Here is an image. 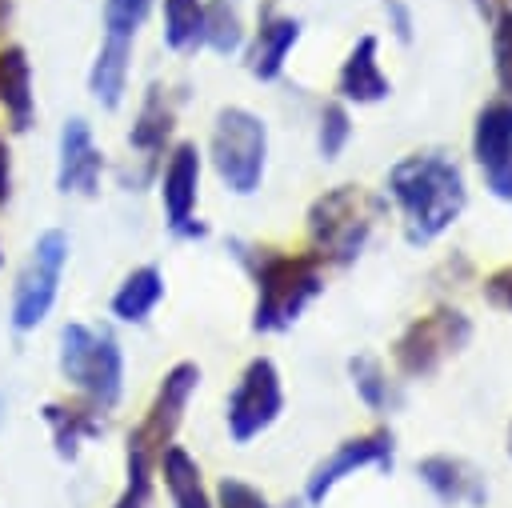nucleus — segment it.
Segmentation results:
<instances>
[{
  "mask_svg": "<svg viewBox=\"0 0 512 508\" xmlns=\"http://www.w3.org/2000/svg\"><path fill=\"white\" fill-rule=\"evenodd\" d=\"M388 192L404 212L408 244H432L444 228H452L468 200L460 168L440 152H412L396 160L388 172Z\"/></svg>",
  "mask_w": 512,
  "mask_h": 508,
  "instance_id": "f257e3e1",
  "label": "nucleus"
},
{
  "mask_svg": "<svg viewBox=\"0 0 512 508\" xmlns=\"http://www.w3.org/2000/svg\"><path fill=\"white\" fill-rule=\"evenodd\" d=\"M244 260L252 264V276H256V308H252L256 332H284L324 288L316 252L252 248V256Z\"/></svg>",
  "mask_w": 512,
  "mask_h": 508,
  "instance_id": "f03ea898",
  "label": "nucleus"
},
{
  "mask_svg": "<svg viewBox=\"0 0 512 508\" xmlns=\"http://www.w3.org/2000/svg\"><path fill=\"white\" fill-rule=\"evenodd\" d=\"M56 368L68 388L84 396L96 412H112L124 392V352L120 340L108 328L92 324H64L60 328V348H56Z\"/></svg>",
  "mask_w": 512,
  "mask_h": 508,
  "instance_id": "7ed1b4c3",
  "label": "nucleus"
},
{
  "mask_svg": "<svg viewBox=\"0 0 512 508\" xmlns=\"http://www.w3.org/2000/svg\"><path fill=\"white\" fill-rule=\"evenodd\" d=\"M384 204L376 192H368L364 184H336L324 196L312 200L308 208V236H312V252L320 256V264H352L368 240V232L376 228Z\"/></svg>",
  "mask_w": 512,
  "mask_h": 508,
  "instance_id": "20e7f679",
  "label": "nucleus"
},
{
  "mask_svg": "<svg viewBox=\"0 0 512 508\" xmlns=\"http://www.w3.org/2000/svg\"><path fill=\"white\" fill-rule=\"evenodd\" d=\"M268 128L248 108H220L212 120V168L228 192L252 196L264 180Z\"/></svg>",
  "mask_w": 512,
  "mask_h": 508,
  "instance_id": "39448f33",
  "label": "nucleus"
},
{
  "mask_svg": "<svg viewBox=\"0 0 512 508\" xmlns=\"http://www.w3.org/2000/svg\"><path fill=\"white\" fill-rule=\"evenodd\" d=\"M68 232L64 228H44L32 240V252L12 284V300H8V324L16 332H32L44 324V316L52 312L56 296H60V276L68 268Z\"/></svg>",
  "mask_w": 512,
  "mask_h": 508,
  "instance_id": "423d86ee",
  "label": "nucleus"
},
{
  "mask_svg": "<svg viewBox=\"0 0 512 508\" xmlns=\"http://www.w3.org/2000/svg\"><path fill=\"white\" fill-rule=\"evenodd\" d=\"M472 340V320L460 308H432L416 316L392 344V360L404 376H432L448 356H456Z\"/></svg>",
  "mask_w": 512,
  "mask_h": 508,
  "instance_id": "0eeeda50",
  "label": "nucleus"
},
{
  "mask_svg": "<svg viewBox=\"0 0 512 508\" xmlns=\"http://www.w3.org/2000/svg\"><path fill=\"white\" fill-rule=\"evenodd\" d=\"M284 408V388H280V372L268 356H256L248 360V368L240 372L232 396H228V408H224V420H228V436L236 444H248L256 440Z\"/></svg>",
  "mask_w": 512,
  "mask_h": 508,
  "instance_id": "6e6552de",
  "label": "nucleus"
},
{
  "mask_svg": "<svg viewBox=\"0 0 512 508\" xmlns=\"http://www.w3.org/2000/svg\"><path fill=\"white\" fill-rule=\"evenodd\" d=\"M196 200H200V148L184 140L168 152L164 172H160V204H164L168 228L184 240H196L208 232L196 220Z\"/></svg>",
  "mask_w": 512,
  "mask_h": 508,
  "instance_id": "1a4fd4ad",
  "label": "nucleus"
},
{
  "mask_svg": "<svg viewBox=\"0 0 512 508\" xmlns=\"http://www.w3.org/2000/svg\"><path fill=\"white\" fill-rule=\"evenodd\" d=\"M472 156L492 196L512 200V100H492L476 112Z\"/></svg>",
  "mask_w": 512,
  "mask_h": 508,
  "instance_id": "9d476101",
  "label": "nucleus"
},
{
  "mask_svg": "<svg viewBox=\"0 0 512 508\" xmlns=\"http://www.w3.org/2000/svg\"><path fill=\"white\" fill-rule=\"evenodd\" d=\"M196 388H200V364H192V360L172 364L164 372V380H160V388H156L144 420L132 428V436H140L160 456L172 444V436H176V428L184 420V408H188V400H192Z\"/></svg>",
  "mask_w": 512,
  "mask_h": 508,
  "instance_id": "9b49d317",
  "label": "nucleus"
},
{
  "mask_svg": "<svg viewBox=\"0 0 512 508\" xmlns=\"http://www.w3.org/2000/svg\"><path fill=\"white\" fill-rule=\"evenodd\" d=\"M104 176V152L92 140V128L84 116L64 120L60 148H56V188L64 196H96Z\"/></svg>",
  "mask_w": 512,
  "mask_h": 508,
  "instance_id": "f8f14e48",
  "label": "nucleus"
},
{
  "mask_svg": "<svg viewBox=\"0 0 512 508\" xmlns=\"http://www.w3.org/2000/svg\"><path fill=\"white\" fill-rule=\"evenodd\" d=\"M368 464H380V468L392 464V432L388 428H372V432H360V436L336 444V452L328 460H320L316 472L308 476V488H304L308 504H320L348 472L368 468Z\"/></svg>",
  "mask_w": 512,
  "mask_h": 508,
  "instance_id": "ddd939ff",
  "label": "nucleus"
},
{
  "mask_svg": "<svg viewBox=\"0 0 512 508\" xmlns=\"http://www.w3.org/2000/svg\"><path fill=\"white\" fill-rule=\"evenodd\" d=\"M296 40H300V20L296 16H280L276 4H264L260 28H256L252 48H248V72L256 80H276L284 72L288 52L296 48Z\"/></svg>",
  "mask_w": 512,
  "mask_h": 508,
  "instance_id": "4468645a",
  "label": "nucleus"
},
{
  "mask_svg": "<svg viewBox=\"0 0 512 508\" xmlns=\"http://www.w3.org/2000/svg\"><path fill=\"white\" fill-rule=\"evenodd\" d=\"M0 108L16 132L32 128V116H36L32 60L20 44H0Z\"/></svg>",
  "mask_w": 512,
  "mask_h": 508,
  "instance_id": "2eb2a0df",
  "label": "nucleus"
},
{
  "mask_svg": "<svg viewBox=\"0 0 512 508\" xmlns=\"http://www.w3.org/2000/svg\"><path fill=\"white\" fill-rule=\"evenodd\" d=\"M420 480L444 500V504H468V508H480L488 500V484L484 476L460 460V456H428L420 460Z\"/></svg>",
  "mask_w": 512,
  "mask_h": 508,
  "instance_id": "dca6fc26",
  "label": "nucleus"
},
{
  "mask_svg": "<svg viewBox=\"0 0 512 508\" xmlns=\"http://www.w3.org/2000/svg\"><path fill=\"white\" fill-rule=\"evenodd\" d=\"M336 92L344 100H356V104H376L392 92L388 76L380 72V60H376V36H360L340 68V80H336Z\"/></svg>",
  "mask_w": 512,
  "mask_h": 508,
  "instance_id": "f3484780",
  "label": "nucleus"
},
{
  "mask_svg": "<svg viewBox=\"0 0 512 508\" xmlns=\"http://www.w3.org/2000/svg\"><path fill=\"white\" fill-rule=\"evenodd\" d=\"M172 124H176V104H172L168 88L164 84H148V92L140 100V112H136V124L128 132V144L152 164L164 152V144L172 136Z\"/></svg>",
  "mask_w": 512,
  "mask_h": 508,
  "instance_id": "a211bd4d",
  "label": "nucleus"
},
{
  "mask_svg": "<svg viewBox=\"0 0 512 508\" xmlns=\"http://www.w3.org/2000/svg\"><path fill=\"white\" fill-rule=\"evenodd\" d=\"M40 416H44V424L52 432V444H56V452L64 460H76L80 456V444L104 432V420H100V412L92 404H60V400H48L40 408Z\"/></svg>",
  "mask_w": 512,
  "mask_h": 508,
  "instance_id": "6ab92c4d",
  "label": "nucleus"
},
{
  "mask_svg": "<svg viewBox=\"0 0 512 508\" xmlns=\"http://www.w3.org/2000/svg\"><path fill=\"white\" fill-rule=\"evenodd\" d=\"M128 60H132V40H116V36L100 40L96 60L88 68V92L100 108H120L128 88Z\"/></svg>",
  "mask_w": 512,
  "mask_h": 508,
  "instance_id": "aec40b11",
  "label": "nucleus"
},
{
  "mask_svg": "<svg viewBox=\"0 0 512 508\" xmlns=\"http://www.w3.org/2000/svg\"><path fill=\"white\" fill-rule=\"evenodd\" d=\"M160 300H164V276H160V268H156V264H140V268H132V272L116 284L108 308H112V316L124 320V324H144Z\"/></svg>",
  "mask_w": 512,
  "mask_h": 508,
  "instance_id": "412c9836",
  "label": "nucleus"
},
{
  "mask_svg": "<svg viewBox=\"0 0 512 508\" xmlns=\"http://www.w3.org/2000/svg\"><path fill=\"white\" fill-rule=\"evenodd\" d=\"M160 476H164V488L172 496V508H216L208 488H204V476H200V464L180 448V444H168L160 456Z\"/></svg>",
  "mask_w": 512,
  "mask_h": 508,
  "instance_id": "4be33fe9",
  "label": "nucleus"
},
{
  "mask_svg": "<svg viewBox=\"0 0 512 508\" xmlns=\"http://www.w3.org/2000/svg\"><path fill=\"white\" fill-rule=\"evenodd\" d=\"M152 464L156 452L128 432V452H124V488L112 500V508H148L152 504Z\"/></svg>",
  "mask_w": 512,
  "mask_h": 508,
  "instance_id": "5701e85b",
  "label": "nucleus"
},
{
  "mask_svg": "<svg viewBox=\"0 0 512 508\" xmlns=\"http://www.w3.org/2000/svg\"><path fill=\"white\" fill-rule=\"evenodd\" d=\"M164 44L172 52L204 44V0H164Z\"/></svg>",
  "mask_w": 512,
  "mask_h": 508,
  "instance_id": "b1692460",
  "label": "nucleus"
},
{
  "mask_svg": "<svg viewBox=\"0 0 512 508\" xmlns=\"http://www.w3.org/2000/svg\"><path fill=\"white\" fill-rule=\"evenodd\" d=\"M240 44H244V24H240L236 4H228V0L204 4V48L228 56V52H236Z\"/></svg>",
  "mask_w": 512,
  "mask_h": 508,
  "instance_id": "393cba45",
  "label": "nucleus"
},
{
  "mask_svg": "<svg viewBox=\"0 0 512 508\" xmlns=\"http://www.w3.org/2000/svg\"><path fill=\"white\" fill-rule=\"evenodd\" d=\"M348 372H352V384H356V392H360V400L368 404V408H388L392 404V388H388V380H384V368H380V360H372V356H352L348 360Z\"/></svg>",
  "mask_w": 512,
  "mask_h": 508,
  "instance_id": "a878e982",
  "label": "nucleus"
},
{
  "mask_svg": "<svg viewBox=\"0 0 512 508\" xmlns=\"http://www.w3.org/2000/svg\"><path fill=\"white\" fill-rule=\"evenodd\" d=\"M148 12H152V0H104V12H100L104 16V36L136 40Z\"/></svg>",
  "mask_w": 512,
  "mask_h": 508,
  "instance_id": "bb28decb",
  "label": "nucleus"
},
{
  "mask_svg": "<svg viewBox=\"0 0 512 508\" xmlns=\"http://www.w3.org/2000/svg\"><path fill=\"white\" fill-rule=\"evenodd\" d=\"M348 136H352V120H348L344 104H324V112H320V140H316L320 144V156L324 160H336L344 152Z\"/></svg>",
  "mask_w": 512,
  "mask_h": 508,
  "instance_id": "cd10ccee",
  "label": "nucleus"
},
{
  "mask_svg": "<svg viewBox=\"0 0 512 508\" xmlns=\"http://www.w3.org/2000/svg\"><path fill=\"white\" fill-rule=\"evenodd\" d=\"M492 56H496V80L512 100V8L492 20Z\"/></svg>",
  "mask_w": 512,
  "mask_h": 508,
  "instance_id": "c85d7f7f",
  "label": "nucleus"
},
{
  "mask_svg": "<svg viewBox=\"0 0 512 508\" xmlns=\"http://www.w3.org/2000/svg\"><path fill=\"white\" fill-rule=\"evenodd\" d=\"M216 508H268V500H264V492L252 488L248 480L224 476V480L216 484Z\"/></svg>",
  "mask_w": 512,
  "mask_h": 508,
  "instance_id": "c756f323",
  "label": "nucleus"
},
{
  "mask_svg": "<svg viewBox=\"0 0 512 508\" xmlns=\"http://www.w3.org/2000/svg\"><path fill=\"white\" fill-rule=\"evenodd\" d=\"M484 296H488L492 304H500V308L512 312V264H508V268H496V272L484 280Z\"/></svg>",
  "mask_w": 512,
  "mask_h": 508,
  "instance_id": "7c9ffc66",
  "label": "nucleus"
},
{
  "mask_svg": "<svg viewBox=\"0 0 512 508\" xmlns=\"http://www.w3.org/2000/svg\"><path fill=\"white\" fill-rule=\"evenodd\" d=\"M384 8H388V16H392L396 36H400V40H412V16H408L404 0H384Z\"/></svg>",
  "mask_w": 512,
  "mask_h": 508,
  "instance_id": "2f4dec72",
  "label": "nucleus"
},
{
  "mask_svg": "<svg viewBox=\"0 0 512 508\" xmlns=\"http://www.w3.org/2000/svg\"><path fill=\"white\" fill-rule=\"evenodd\" d=\"M12 196V156H8V140L0 136V204Z\"/></svg>",
  "mask_w": 512,
  "mask_h": 508,
  "instance_id": "473e14b6",
  "label": "nucleus"
},
{
  "mask_svg": "<svg viewBox=\"0 0 512 508\" xmlns=\"http://www.w3.org/2000/svg\"><path fill=\"white\" fill-rule=\"evenodd\" d=\"M476 8H480V16L496 20L500 12H508V8H512V0H476Z\"/></svg>",
  "mask_w": 512,
  "mask_h": 508,
  "instance_id": "72a5a7b5",
  "label": "nucleus"
},
{
  "mask_svg": "<svg viewBox=\"0 0 512 508\" xmlns=\"http://www.w3.org/2000/svg\"><path fill=\"white\" fill-rule=\"evenodd\" d=\"M8 16H12V0H0V28L8 24Z\"/></svg>",
  "mask_w": 512,
  "mask_h": 508,
  "instance_id": "f704fd0d",
  "label": "nucleus"
},
{
  "mask_svg": "<svg viewBox=\"0 0 512 508\" xmlns=\"http://www.w3.org/2000/svg\"><path fill=\"white\" fill-rule=\"evenodd\" d=\"M508 452H512V428H508Z\"/></svg>",
  "mask_w": 512,
  "mask_h": 508,
  "instance_id": "c9c22d12",
  "label": "nucleus"
}]
</instances>
